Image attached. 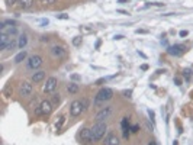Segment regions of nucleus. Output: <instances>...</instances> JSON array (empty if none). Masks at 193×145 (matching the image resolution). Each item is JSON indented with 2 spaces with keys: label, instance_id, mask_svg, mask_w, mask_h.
I'll return each instance as SVG.
<instances>
[{
  "label": "nucleus",
  "instance_id": "nucleus-1",
  "mask_svg": "<svg viewBox=\"0 0 193 145\" xmlns=\"http://www.w3.org/2000/svg\"><path fill=\"white\" fill-rule=\"evenodd\" d=\"M106 131H108V126H106L105 122H97L96 125H93L92 128V135L94 138V141H99L102 138L105 137Z\"/></svg>",
  "mask_w": 193,
  "mask_h": 145
},
{
  "label": "nucleus",
  "instance_id": "nucleus-2",
  "mask_svg": "<svg viewBox=\"0 0 193 145\" xmlns=\"http://www.w3.org/2000/svg\"><path fill=\"white\" fill-rule=\"evenodd\" d=\"M112 96H113V91H112V89H109V87H105V89H102V90L96 94L94 104H100V103H103V102H106V100H110V99H112Z\"/></svg>",
  "mask_w": 193,
  "mask_h": 145
},
{
  "label": "nucleus",
  "instance_id": "nucleus-3",
  "mask_svg": "<svg viewBox=\"0 0 193 145\" xmlns=\"http://www.w3.org/2000/svg\"><path fill=\"white\" fill-rule=\"evenodd\" d=\"M112 113V106H106V108L100 109L99 113L96 115V120L97 122H105V119H108Z\"/></svg>",
  "mask_w": 193,
  "mask_h": 145
},
{
  "label": "nucleus",
  "instance_id": "nucleus-4",
  "mask_svg": "<svg viewBox=\"0 0 193 145\" xmlns=\"http://www.w3.org/2000/svg\"><path fill=\"white\" fill-rule=\"evenodd\" d=\"M80 138H81V141L86 142V144H90V142L94 141V138H93V135H92V129H89V128L81 129V132H80Z\"/></svg>",
  "mask_w": 193,
  "mask_h": 145
},
{
  "label": "nucleus",
  "instance_id": "nucleus-5",
  "mask_svg": "<svg viewBox=\"0 0 193 145\" xmlns=\"http://www.w3.org/2000/svg\"><path fill=\"white\" fill-rule=\"evenodd\" d=\"M81 112H83V104H81V102H80V100H74L71 103V106H70V113H71V116H79Z\"/></svg>",
  "mask_w": 193,
  "mask_h": 145
},
{
  "label": "nucleus",
  "instance_id": "nucleus-6",
  "mask_svg": "<svg viewBox=\"0 0 193 145\" xmlns=\"http://www.w3.org/2000/svg\"><path fill=\"white\" fill-rule=\"evenodd\" d=\"M57 84H58V80L55 79V77H50V79L46 80L45 86H44V91H45V93H51V91H54L55 87H57Z\"/></svg>",
  "mask_w": 193,
  "mask_h": 145
},
{
  "label": "nucleus",
  "instance_id": "nucleus-7",
  "mask_svg": "<svg viewBox=\"0 0 193 145\" xmlns=\"http://www.w3.org/2000/svg\"><path fill=\"white\" fill-rule=\"evenodd\" d=\"M41 64H42V58L39 57V55H32V57H29V60H28V67L32 68V70L41 67Z\"/></svg>",
  "mask_w": 193,
  "mask_h": 145
},
{
  "label": "nucleus",
  "instance_id": "nucleus-8",
  "mask_svg": "<svg viewBox=\"0 0 193 145\" xmlns=\"http://www.w3.org/2000/svg\"><path fill=\"white\" fill-rule=\"evenodd\" d=\"M32 84L29 83V81H23V83L21 84V87H19V93H21V96H31V93H32Z\"/></svg>",
  "mask_w": 193,
  "mask_h": 145
},
{
  "label": "nucleus",
  "instance_id": "nucleus-9",
  "mask_svg": "<svg viewBox=\"0 0 193 145\" xmlns=\"http://www.w3.org/2000/svg\"><path fill=\"white\" fill-rule=\"evenodd\" d=\"M185 51H186V46L179 44V45L170 46V48H168V54H171V55H181Z\"/></svg>",
  "mask_w": 193,
  "mask_h": 145
},
{
  "label": "nucleus",
  "instance_id": "nucleus-10",
  "mask_svg": "<svg viewBox=\"0 0 193 145\" xmlns=\"http://www.w3.org/2000/svg\"><path fill=\"white\" fill-rule=\"evenodd\" d=\"M41 112H42V115H50L51 113V110H52V103H51L50 100H44L41 103Z\"/></svg>",
  "mask_w": 193,
  "mask_h": 145
},
{
  "label": "nucleus",
  "instance_id": "nucleus-11",
  "mask_svg": "<svg viewBox=\"0 0 193 145\" xmlns=\"http://www.w3.org/2000/svg\"><path fill=\"white\" fill-rule=\"evenodd\" d=\"M10 39H12V38L9 36L7 33H2V36H0V48H2V50H6V48H7V44L10 42Z\"/></svg>",
  "mask_w": 193,
  "mask_h": 145
},
{
  "label": "nucleus",
  "instance_id": "nucleus-12",
  "mask_svg": "<svg viewBox=\"0 0 193 145\" xmlns=\"http://www.w3.org/2000/svg\"><path fill=\"white\" fill-rule=\"evenodd\" d=\"M105 144L106 145H119V139H118V137L115 133H109L105 139Z\"/></svg>",
  "mask_w": 193,
  "mask_h": 145
},
{
  "label": "nucleus",
  "instance_id": "nucleus-13",
  "mask_svg": "<svg viewBox=\"0 0 193 145\" xmlns=\"http://www.w3.org/2000/svg\"><path fill=\"white\" fill-rule=\"evenodd\" d=\"M44 79H45V71H36V73L32 74V81L34 83H39Z\"/></svg>",
  "mask_w": 193,
  "mask_h": 145
},
{
  "label": "nucleus",
  "instance_id": "nucleus-14",
  "mask_svg": "<svg viewBox=\"0 0 193 145\" xmlns=\"http://www.w3.org/2000/svg\"><path fill=\"white\" fill-rule=\"evenodd\" d=\"M26 44H28V36H26V35H21V36H19V42H17V46H19L21 50H23L26 46Z\"/></svg>",
  "mask_w": 193,
  "mask_h": 145
},
{
  "label": "nucleus",
  "instance_id": "nucleus-15",
  "mask_svg": "<svg viewBox=\"0 0 193 145\" xmlns=\"http://www.w3.org/2000/svg\"><path fill=\"white\" fill-rule=\"evenodd\" d=\"M32 3H34V0H19V6H21L22 9H28L32 6Z\"/></svg>",
  "mask_w": 193,
  "mask_h": 145
},
{
  "label": "nucleus",
  "instance_id": "nucleus-16",
  "mask_svg": "<svg viewBox=\"0 0 193 145\" xmlns=\"http://www.w3.org/2000/svg\"><path fill=\"white\" fill-rule=\"evenodd\" d=\"M67 90L70 91V93H73V94H74V93H77V91H79V86H77L76 83H70L67 86Z\"/></svg>",
  "mask_w": 193,
  "mask_h": 145
},
{
  "label": "nucleus",
  "instance_id": "nucleus-17",
  "mask_svg": "<svg viewBox=\"0 0 193 145\" xmlns=\"http://www.w3.org/2000/svg\"><path fill=\"white\" fill-rule=\"evenodd\" d=\"M25 58H26V51H22V52H19V54L15 57V62H22Z\"/></svg>",
  "mask_w": 193,
  "mask_h": 145
},
{
  "label": "nucleus",
  "instance_id": "nucleus-18",
  "mask_svg": "<svg viewBox=\"0 0 193 145\" xmlns=\"http://www.w3.org/2000/svg\"><path fill=\"white\" fill-rule=\"evenodd\" d=\"M52 54L57 55V57H63V55H64V50H63V48H60V46H54V48H52Z\"/></svg>",
  "mask_w": 193,
  "mask_h": 145
},
{
  "label": "nucleus",
  "instance_id": "nucleus-19",
  "mask_svg": "<svg viewBox=\"0 0 193 145\" xmlns=\"http://www.w3.org/2000/svg\"><path fill=\"white\" fill-rule=\"evenodd\" d=\"M129 126H128V118H123L122 119V131H128Z\"/></svg>",
  "mask_w": 193,
  "mask_h": 145
},
{
  "label": "nucleus",
  "instance_id": "nucleus-20",
  "mask_svg": "<svg viewBox=\"0 0 193 145\" xmlns=\"http://www.w3.org/2000/svg\"><path fill=\"white\" fill-rule=\"evenodd\" d=\"M73 45H74V46L81 45V36H76V38H74V39H73Z\"/></svg>",
  "mask_w": 193,
  "mask_h": 145
},
{
  "label": "nucleus",
  "instance_id": "nucleus-21",
  "mask_svg": "<svg viewBox=\"0 0 193 145\" xmlns=\"http://www.w3.org/2000/svg\"><path fill=\"white\" fill-rule=\"evenodd\" d=\"M15 45H16V41H15V39H10V42L7 44V48H6V50H13Z\"/></svg>",
  "mask_w": 193,
  "mask_h": 145
},
{
  "label": "nucleus",
  "instance_id": "nucleus-22",
  "mask_svg": "<svg viewBox=\"0 0 193 145\" xmlns=\"http://www.w3.org/2000/svg\"><path fill=\"white\" fill-rule=\"evenodd\" d=\"M81 104H83V110H86V109L89 108V102H87V100H86V99H83V100H81Z\"/></svg>",
  "mask_w": 193,
  "mask_h": 145
},
{
  "label": "nucleus",
  "instance_id": "nucleus-23",
  "mask_svg": "<svg viewBox=\"0 0 193 145\" xmlns=\"http://www.w3.org/2000/svg\"><path fill=\"white\" fill-rule=\"evenodd\" d=\"M6 3H7V6H13L15 3H19V0H6Z\"/></svg>",
  "mask_w": 193,
  "mask_h": 145
},
{
  "label": "nucleus",
  "instance_id": "nucleus-24",
  "mask_svg": "<svg viewBox=\"0 0 193 145\" xmlns=\"http://www.w3.org/2000/svg\"><path fill=\"white\" fill-rule=\"evenodd\" d=\"M52 102H54L55 104L60 103V94H54V97H52Z\"/></svg>",
  "mask_w": 193,
  "mask_h": 145
},
{
  "label": "nucleus",
  "instance_id": "nucleus-25",
  "mask_svg": "<svg viewBox=\"0 0 193 145\" xmlns=\"http://www.w3.org/2000/svg\"><path fill=\"white\" fill-rule=\"evenodd\" d=\"M42 4H51V3H54L55 0H39Z\"/></svg>",
  "mask_w": 193,
  "mask_h": 145
},
{
  "label": "nucleus",
  "instance_id": "nucleus-26",
  "mask_svg": "<svg viewBox=\"0 0 193 145\" xmlns=\"http://www.w3.org/2000/svg\"><path fill=\"white\" fill-rule=\"evenodd\" d=\"M138 131H139V126H138V125H134V126H132V128H131V132H138Z\"/></svg>",
  "mask_w": 193,
  "mask_h": 145
},
{
  "label": "nucleus",
  "instance_id": "nucleus-27",
  "mask_svg": "<svg viewBox=\"0 0 193 145\" xmlns=\"http://www.w3.org/2000/svg\"><path fill=\"white\" fill-rule=\"evenodd\" d=\"M57 17H58V19H68V16L67 15H64V13L63 15H57Z\"/></svg>",
  "mask_w": 193,
  "mask_h": 145
},
{
  "label": "nucleus",
  "instance_id": "nucleus-28",
  "mask_svg": "<svg viewBox=\"0 0 193 145\" xmlns=\"http://www.w3.org/2000/svg\"><path fill=\"white\" fill-rule=\"evenodd\" d=\"M187 35H189L187 31H180V36H187Z\"/></svg>",
  "mask_w": 193,
  "mask_h": 145
},
{
  "label": "nucleus",
  "instance_id": "nucleus-29",
  "mask_svg": "<svg viewBox=\"0 0 193 145\" xmlns=\"http://www.w3.org/2000/svg\"><path fill=\"white\" fill-rule=\"evenodd\" d=\"M123 138H129V129H128V131H123Z\"/></svg>",
  "mask_w": 193,
  "mask_h": 145
},
{
  "label": "nucleus",
  "instance_id": "nucleus-30",
  "mask_svg": "<svg viewBox=\"0 0 193 145\" xmlns=\"http://www.w3.org/2000/svg\"><path fill=\"white\" fill-rule=\"evenodd\" d=\"M122 38H123L122 35H115V39H122Z\"/></svg>",
  "mask_w": 193,
  "mask_h": 145
},
{
  "label": "nucleus",
  "instance_id": "nucleus-31",
  "mask_svg": "<svg viewBox=\"0 0 193 145\" xmlns=\"http://www.w3.org/2000/svg\"><path fill=\"white\" fill-rule=\"evenodd\" d=\"M148 145H157V144H155V142H150V144H148Z\"/></svg>",
  "mask_w": 193,
  "mask_h": 145
},
{
  "label": "nucleus",
  "instance_id": "nucleus-32",
  "mask_svg": "<svg viewBox=\"0 0 193 145\" xmlns=\"http://www.w3.org/2000/svg\"><path fill=\"white\" fill-rule=\"evenodd\" d=\"M119 2H126V0H119Z\"/></svg>",
  "mask_w": 193,
  "mask_h": 145
}]
</instances>
